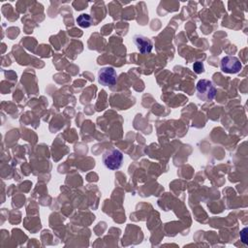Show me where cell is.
<instances>
[{"mask_svg": "<svg viewBox=\"0 0 248 248\" xmlns=\"http://www.w3.org/2000/svg\"><path fill=\"white\" fill-rule=\"evenodd\" d=\"M221 70L227 74H236L241 70V62L236 56L227 55L220 62Z\"/></svg>", "mask_w": 248, "mask_h": 248, "instance_id": "obj_3", "label": "cell"}, {"mask_svg": "<svg viewBox=\"0 0 248 248\" xmlns=\"http://www.w3.org/2000/svg\"><path fill=\"white\" fill-rule=\"evenodd\" d=\"M102 162L104 166L111 170L120 169L123 163V154L116 148H110L106 150L102 156Z\"/></svg>", "mask_w": 248, "mask_h": 248, "instance_id": "obj_1", "label": "cell"}, {"mask_svg": "<svg viewBox=\"0 0 248 248\" xmlns=\"http://www.w3.org/2000/svg\"><path fill=\"white\" fill-rule=\"evenodd\" d=\"M196 90L197 97L203 102L212 101L216 95V88L208 79H200L197 83Z\"/></svg>", "mask_w": 248, "mask_h": 248, "instance_id": "obj_2", "label": "cell"}, {"mask_svg": "<svg viewBox=\"0 0 248 248\" xmlns=\"http://www.w3.org/2000/svg\"><path fill=\"white\" fill-rule=\"evenodd\" d=\"M193 69L195 71L196 74H202L204 72V67H203V64L202 62L201 61H196L194 64H193Z\"/></svg>", "mask_w": 248, "mask_h": 248, "instance_id": "obj_7", "label": "cell"}, {"mask_svg": "<svg viewBox=\"0 0 248 248\" xmlns=\"http://www.w3.org/2000/svg\"><path fill=\"white\" fill-rule=\"evenodd\" d=\"M77 23L78 26L82 27V28H88L92 23V19H91V16L87 14H81L79 15L77 19H76Z\"/></svg>", "mask_w": 248, "mask_h": 248, "instance_id": "obj_6", "label": "cell"}, {"mask_svg": "<svg viewBox=\"0 0 248 248\" xmlns=\"http://www.w3.org/2000/svg\"><path fill=\"white\" fill-rule=\"evenodd\" d=\"M247 228H244L241 232H240V238L242 240V242L244 244H247V237H246V234H247Z\"/></svg>", "mask_w": 248, "mask_h": 248, "instance_id": "obj_8", "label": "cell"}, {"mask_svg": "<svg viewBox=\"0 0 248 248\" xmlns=\"http://www.w3.org/2000/svg\"><path fill=\"white\" fill-rule=\"evenodd\" d=\"M117 74L112 67H103L98 72V81L104 86H112L116 83Z\"/></svg>", "mask_w": 248, "mask_h": 248, "instance_id": "obj_4", "label": "cell"}, {"mask_svg": "<svg viewBox=\"0 0 248 248\" xmlns=\"http://www.w3.org/2000/svg\"><path fill=\"white\" fill-rule=\"evenodd\" d=\"M133 43L137 46L138 50L142 54L151 52V50L153 48L152 41L149 38H147L143 35H140V34H136L133 37Z\"/></svg>", "mask_w": 248, "mask_h": 248, "instance_id": "obj_5", "label": "cell"}]
</instances>
